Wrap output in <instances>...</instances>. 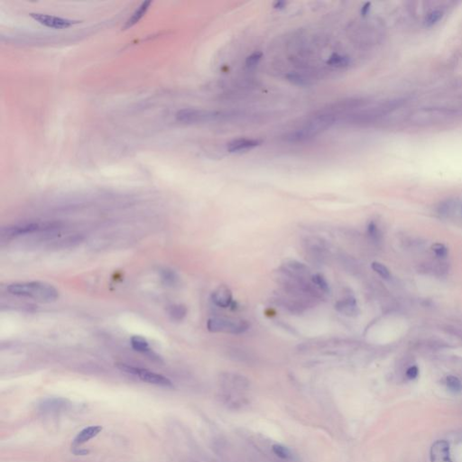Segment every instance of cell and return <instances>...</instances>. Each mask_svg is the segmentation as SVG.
<instances>
[{"label": "cell", "instance_id": "obj_1", "mask_svg": "<svg viewBox=\"0 0 462 462\" xmlns=\"http://www.w3.org/2000/svg\"><path fill=\"white\" fill-rule=\"evenodd\" d=\"M338 115L334 111L332 107L323 108L312 116L306 123L299 129H294L288 134L286 139L290 142H303L313 138L317 135L329 129L338 120Z\"/></svg>", "mask_w": 462, "mask_h": 462}, {"label": "cell", "instance_id": "obj_2", "mask_svg": "<svg viewBox=\"0 0 462 462\" xmlns=\"http://www.w3.org/2000/svg\"><path fill=\"white\" fill-rule=\"evenodd\" d=\"M7 291L14 296L31 298L42 302L57 301L59 292L54 285L42 281L18 282L8 285Z\"/></svg>", "mask_w": 462, "mask_h": 462}, {"label": "cell", "instance_id": "obj_3", "mask_svg": "<svg viewBox=\"0 0 462 462\" xmlns=\"http://www.w3.org/2000/svg\"><path fill=\"white\" fill-rule=\"evenodd\" d=\"M224 387V398L232 404H242L246 401L243 392L249 389V381L247 378L234 373H224L221 376Z\"/></svg>", "mask_w": 462, "mask_h": 462}, {"label": "cell", "instance_id": "obj_4", "mask_svg": "<svg viewBox=\"0 0 462 462\" xmlns=\"http://www.w3.org/2000/svg\"><path fill=\"white\" fill-rule=\"evenodd\" d=\"M455 116V112L446 108H421L411 115L410 120L412 124L416 126H432V125L441 124L452 120Z\"/></svg>", "mask_w": 462, "mask_h": 462}, {"label": "cell", "instance_id": "obj_5", "mask_svg": "<svg viewBox=\"0 0 462 462\" xmlns=\"http://www.w3.org/2000/svg\"><path fill=\"white\" fill-rule=\"evenodd\" d=\"M249 327V321L245 320H231L227 318L214 317L207 321V329L212 333L240 335L245 333Z\"/></svg>", "mask_w": 462, "mask_h": 462}, {"label": "cell", "instance_id": "obj_6", "mask_svg": "<svg viewBox=\"0 0 462 462\" xmlns=\"http://www.w3.org/2000/svg\"><path fill=\"white\" fill-rule=\"evenodd\" d=\"M118 368L121 371H124L125 373L131 374L133 376L138 377L144 382L155 385V386H159V387H173V383L169 378L160 374L155 373L150 370L132 367V366L127 364H118Z\"/></svg>", "mask_w": 462, "mask_h": 462}, {"label": "cell", "instance_id": "obj_7", "mask_svg": "<svg viewBox=\"0 0 462 462\" xmlns=\"http://www.w3.org/2000/svg\"><path fill=\"white\" fill-rule=\"evenodd\" d=\"M54 222H30L18 224L15 226L5 227L1 231L2 237L6 238H17L20 236L29 235L41 231L51 230L56 227Z\"/></svg>", "mask_w": 462, "mask_h": 462}, {"label": "cell", "instance_id": "obj_8", "mask_svg": "<svg viewBox=\"0 0 462 462\" xmlns=\"http://www.w3.org/2000/svg\"><path fill=\"white\" fill-rule=\"evenodd\" d=\"M223 115L220 112L194 108H185L178 112L176 118L178 121L184 124H199L210 121L220 120Z\"/></svg>", "mask_w": 462, "mask_h": 462}, {"label": "cell", "instance_id": "obj_9", "mask_svg": "<svg viewBox=\"0 0 462 462\" xmlns=\"http://www.w3.org/2000/svg\"><path fill=\"white\" fill-rule=\"evenodd\" d=\"M29 15L35 21L39 23L42 26L52 28V29H57V30L67 29V28H70V27H73L74 25L80 23L79 20L61 18V17H56L53 15H48V14L30 13Z\"/></svg>", "mask_w": 462, "mask_h": 462}, {"label": "cell", "instance_id": "obj_10", "mask_svg": "<svg viewBox=\"0 0 462 462\" xmlns=\"http://www.w3.org/2000/svg\"><path fill=\"white\" fill-rule=\"evenodd\" d=\"M281 272L287 276H293L299 279L308 280V278H311L310 268L303 263L299 262L294 259L286 260L281 267Z\"/></svg>", "mask_w": 462, "mask_h": 462}, {"label": "cell", "instance_id": "obj_11", "mask_svg": "<svg viewBox=\"0 0 462 462\" xmlns=\"http://www.w3.org/2000/svg\"><path fill=\"white\" fill-rule=\"evenodd\" d=\"M210 299L214 305L222 309L228 308L233 302V295L230 289L228 288L227 285H219L211 293Z\"/></svg>", "mask_w": 462, "mask_h": 462}, {"label": "cell", "instance_id": "obj_12", "mask_svg": "<svg viewBox=\"0 0 462 462\" xmlns=\"http://www.w3.org/2000/svg\"><path fill=\"white\" fill-rule=\"evenodd\" d=\"M431 462H452L449 453V445L446 440H437L431 446Z\"/></svg>", "mask_w": 462, "mask_h": 462}, {"label": "cell", "instance_id": "obj_13", "mask_svg": "<svg viewBox=\"0 0 462 462\" xmlns=\"http://www.w3.org/2000/svg\"><path fill=\"white\" fill-rule=\"evenodd\" d=\"M335 309L341 314L349 317H356L359 315V306L355 297L349 295L336 302Z\"/></svg>", "mask_w": 462, "mask_h": 462}, {"label": "cell", "instance_id": "obj_14", "mask_svg": "<svg viewBox=\"0 0 462 462\" xmlns=\"http://www.w3.org/2000/svg\"><path fill=\"white\" fill-rule=\"evenodd\" d=\"M261 145V141L252 138H238L227 144V151L229 153H240V152L251 150L255 147Z\"/></svg>", "mask_w": 462, "mask_h": 462}, {"label": "cell", "instance_id": "obj_15", "mask_svg": "<svg viewBox=\"0 0 462 462\" xmlns=\"http://www.w3.org/2000/svg\"><path fill=\"white\" fill-rule=\"evenodd\" d=\"M151 5L152 1L142 2L138 9H136L132 13V15L129 17V19L127 20V22L125 24L124 27H122V29H124V30L129 29V28L134 27L135 25H137L142 19L143 17L147 14V10L149 9Z\"/></svg>", "mask_w": 462, "mask_h": 462}, {"label": "cell", "instance_id": "obj_16", "mask_svg": "<svg viewBox=\"0 0 462 462\" xmlns=\"http://www.w3.org/2000/svg\"><path fill=\"white\" fill-rule=\"evenodd\" d=\"M101 431H102V427L99 425H93V426L85 428L78 433V435L76 436L75 439L73 440V446L84 444L87 441H89V440H91L92 438L98 435Z\"/></svg>", "mask_w": 462, "mask_h": 462}, {"label": "cell", "instance_id": "obj_17", "mask_svg": "<svg viewBox=\"0 0 462 462\" xmlns=\"http://www.w3.org/2000/svg\"><path fill=\"white\" fill-rule=\"evenodd\" d=\"M306 249L311 253L312 258H321L324 257L326 247L324 242L318 238H310L305 241Z\"/></svg>", "mask_w": 462, "mask_h": 462}, {"label": "cell", "instance_id": "obj_18", "mask_svg": "<svg viewBox=\"0 0 462 462\" xmlns=\"http://www.w3.org/2000/svg\"><path fill=\"white\" fill-rule=\"evenodd\" d=\"M130 345L132 346L134 351H138V352H140L143 354H146V355L152 357V358L154 357L153 351L150 349L149 342L142 336H138V335L132 336L130 338Z\"/></svg>", "mask_w": 462, "mask_h": 462}, {"label": "cell", "instance_id": "obj_19", "mask_svg": "<svg viewBox=\"0 0 462 462\" xmlns=\"http://www.w3.org/2000/svg\"><path fill=\"white\" fill-rule=\"evenodd\" d=\"M159 276H160L161 281L166 286L173 287L177 285L179 282V276L176 274V272L173 271V269L168 268V267L161 268L159 270Z\"/></svg>", "mask_w": 462, "mask_h": 462}, {"label": "cell", "instance_id": "obj_20", "mask_svg": "<svg viewBox=\"0 0 462 462\" xmlns=\"http://www.w3.org/2000/svg\"><path fill=\"white\" fill-rule=\"evenodd\" d=\"M327 64L329 66L337 68V69H343L351 64V59L346 55H341L338 53H334L327 60Z\"/></svg>", "mask_w": 462, "mask_h": 462}, {"label": "cell", "instance_id": "obj_21", "mask_svg": "<svg viewBox=\"0 0 462 462\" xmlns=\"http://www.w3.org/2000/svg\"><path fill=\"white\" fill-rule=\"evenodd\" d=\"M167 312L172 320H175V321H181L186 317L188 310L185 305L178 303V304H173L168 307Z\"/></svg>", "mask_w": 462, "mask_h": 462}, {"label": "cell", "instance_id": "obj_22", "mask_svg": "<svg viewBox=\"0 0 462 462\" xmlns=\"http://www.w3.org/2000/svg\"><path fill=\"white\" fill-rule=\"evenodd\" d=\"M311 281L312 285L315 286V288L322 295L323 294H329L330 293V287H329V283L325 279L324 276H321L320 274H315V275L311 276Z\"/></svg>", "mask_w": 462, "mask_h": 462}, {"label": "cell", "instance_id": "obj_23", "mask_svg": "<svg viewBox=\"0 0 462 462\" xmlns=\"http://www.w3.org/2000/svg\"><path fill=\"white\" fill-rule=\"evenodd\" d=\"M444 16V12L442 9H432L429 13L427 14L424 18V25L427 27H431L435 26L436 24L440 22Z\"/></svg>", "mask_w": 462, "mask_h": 462}, {"label": "cell", "instance_id": "obj_24", "mask_svg": "<svg viewBox=\"0 0 462 462\" xmlns=\"http://www.w3.org/2000/svg\"><path fill=\"white\" fill-rule=\"evenodd\" d=\"M367 233L370 240L374 243H379L382 240V233L379 229L377 223L370 221L367 227Z\"/></svg>", "mask_w": 462, "mask_h": 462}, {"label": "cell", "instance_id": "obj_25", "mask_svg": "<svg viewBox=\"0 0 462 462\" xmlns=\"http://www.w3.org/2000/svg\"><path fill=\"white\" fill-rule=\"evenodd\" d=\"M446 384L447 387L449 389V391L452 393H460L462 391V382L459 378L454 376H449L446 379Z\"/></svg>", "mask_w": 462, "mask_h": 462}, {"label": "cell", "instance_id": "obj_26", "mask_svg": "<svg viewBox=\"0 0 462 462\" xmlns=\"http://www.w3.org/2000/svg\"><path fill=\"white\" fill-rule=\"evenodd\" d=\"M287 79L291 82L294 83V84L301 85V86L309 84V79L303 74L297 73V72L289 73L288 75H287Z\"/></svg>", "mask_w": 462, "mask_h": 462}, {"label": "cell", "instance_id": "obj_27", "mask_svg": "<svg viewBox=\"0 0 462 462\" xmlns=\"http://www.w3.org/2000/svg\"><path fill=\"white\" fill-rule=\"evenodd\" d=\"M371 267H372L374 271L376 272L383 278H385V279L390 278V276H391L390 271L388 270V268L386 266H384L381 263L373 262L371 265Z\"/></svg>", "mask_w": 462, "mask_h": 462}, {"label": "cell", "instance_id": "obj_28", "mask_svg": "<svg viewBox=\"0 0 462 462\" xmlns=\"http://www.w3.org/2000/svg\"><path fill=\"white\" fill-rule=\"evenodd\" d=\"M262 57L263 54L261 52H255V53L250 54L247 57V59H246V65L249 67V68L256 67L259 63V62L261 61Z\"/></svg>", "mask_w": 462, "mask_h": 462}, {"label": "cell", "instance_id": "obj_29", "mask_svg": "<svg viewBox=\"0 0 462 462\" xmlns=\"http://www.w3.org/2000/svg\"><path fill=\"white\" fill-rule=\"evenodd\" d=\"M432 251L434 252L437 257L440 258H445L448 255V249L445 247L444 245L440 243H436L431 247Z\"/></svg>", "mask_w": 462, "mask_h": 462}, {"label": "cell", "instance_id": "obj_30", "mask_svg": "<svg viewBox=\"0 0 462 462\" xmlns=\"http://www.w3.org/2000/svg\"><path fill=\"white\" fill-rule=\"evenodd\" d=\"M273 449H274L275 453H276L277 456H279L280 458H285H285H291V452H290V450H289L288 449H286L285 447H283V446H281V445H275Z\"/></svg>", "mask_w": 462, "mask_h": 462}, {"label": "cell", "instance_id": "obj_31", "mask_svg": "<svg viewBox=\"0 0 462 462\" xmlns=\"http://www.w3.org/2000/svg\"><path fill=\"white\" fill-rule=\"evenodd\" d=\"M418 375H419V369H418L416 366H413V367H410L407 370H406V377L409 379H415L417 378Z\"/></svg>", "mask_w": 462, "mask_h": 462}, {"label": "cell", "instance_id": "obj_32", "mask_svg": "<svg viewBox=\"0 0 462 462\" xmlns=\"http://www.w3.org/2000/svg\"><path fill=\"white\" fill-rule=\"evenodd\" d=\"M370 6H371L370 3H366V4L362 7V9H361V14H362V16H366L367 14L369 13V10H370Z\"/></svg>", "mask_w": 462, "mask_h": 462}, {"label": "cell", "instance_id": "obj_33", "mask_svg": "<svg viewBox=\"0 0 462 462\" xmlns=\"http://www.w3.org/2000/svg\"><path fill=\"white\" fill-rule=\"evenodd\" d=\"M285 6H286V3H285V2H284V1H279V2L275 3L274 8L276 9H278V10H280V9H285Z\"/></svg>", "mask_w": 462, "mask_h": 462}]
</instances>
